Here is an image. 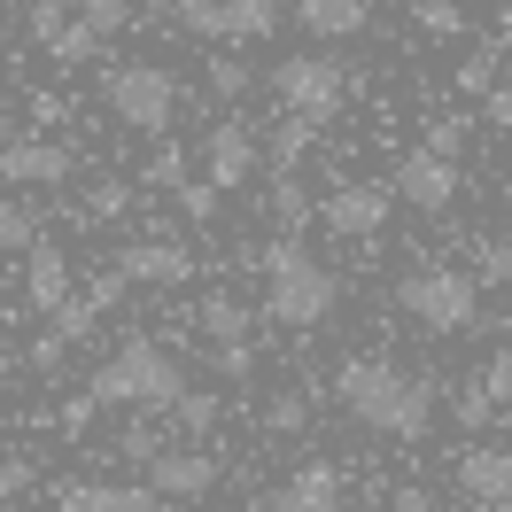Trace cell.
Instances as JSON below:
<instances>
[{
	"label": "cell",
	"mask_w": 512,
	"mask_h": 512,
	"mask_svg": "<svg viewBox=\"0 0 512 512\" xmlns=\"http://www.w3.org/2000/svg\"><path fill=\"white\" fill-rule=\"evenodd\" d=\"M334 404H342L357 427L396 435V443H419V435H427V419H435L427 381L404 373V365H388V357H350V365L334 373Z\"/></svg>",
	"instance_id": "6da1fadb"
},
{
	"label": "cell",
	"mask_w": 512,
	"mask_h": 512,
	"mask_svg": "<svg viewBox=\"0 0 512 512\" xmlns=\"http://www.w3.org/2000/svg\"><path fill=\"white\" fill-rule=\"evenodd\" d=\"M256 272H264V319L272 326H326L334 303H342V280H334L295 233L264 241V249H256Z\"/></svg>",
	"instance_id": "7a4b0ae2"
},
{
	"label": "cell",
	"mask_w": 512,
	"mask_h": 512,
	"mask_svg": "<svg viewBox=\"0 0 512 512\" xmlns=\"http://www.w3.org/2000/svg\"><path fill=\"white\" fill-rule=\"evenodd\" d=\"M101 404H132V412H179V396H187V373H179V357L148 342V334H132L117 350L101 357V373L86 381Z\"/></svg>",
	"instance_id": "3957f363"
},
{
	"label": "cell",
	"mask_w": 512,
	"mask_h": 512,
	"mask_svg": "<svg viewBox=\"0 0 512 512\" xmlns=\"http://www.w3.org/2000/svg\"><path fill=\"white\" fill-rule=\"evenodd\" d=\"M396 311L404 319H419L427 334H466V326L481 319V272H450V264H419V272H404L396 280Z\"/></svg>",
	"instance_id": "277c9868"
},
{
	"label": "cell",
	"mask_w": 512,
	"mask_h": 512,
	"mask_svg": "<svg viewBox=\"0 0 512 512\" xmlns=\"http://www.w3.org/2000/svg\"><path fill=\"white\" fill-rule=\"evenodd\" d=\"M109 109H117V125L163 140L171 117H179V78H171L163 63H117L109 70Z\"/></svg>",
	"instance_id": "5b68a950"
},
{
	"label": "cell",
	"mask_w": 512,
	"mask_h": 512,
	"mask_svg": "<svg viewBox=\"0 0 512 512\" xmlns=\"http://www.w3.org/2000/svg\"><path fill=\"white\" fill-rule=\"evenodd\" d=\"M272 94L303 109V117H334L342 94H350V70L334 63V55H288V63L272 70Z\"/></svg>",
	"instance_id": "8992f818"
},
{
	"label": "cell",
	"mask_w": 512,
	"mask_h": 512,
	"mask_svg": "<svg viewBox=\"0 0 512 512\" xmlns=\"http://www.w3.org/2000/svg\"><path fill=\"white\" fill-rule=\"evenodd\" d=\"M388 187H396V202H412V210H427V218H443L450 202H458V163L435 156V148H419V156L396 163Z\"/></svg>",
	"instance_id": "52a82bcc"
},
{
	"label": "cell",
	"mask_w": 512,
	"mask_h": 512,
	"mask_svg": "<svg viewBox=\"0 0 512 512\" xmlns=\"http://www.w3.org/2000/svg\"><path fill=\"white\" fill-rule=\"evenodd\" d=\"M388 202H396V187H334L319 202V225L334 241H373L388 225Z\"/></svg>",
	"instance_id": "ba28073f"
},
{
	"label": "cell",
	"mask_w": 512,
	"mask_h": 512,
	"mask_svg": "<svg viewBox=\"0 0 512 512\" xmlns=\"http://www.w3.org/2000/svg\"><path fill=\"white\" fill-rule=\"evenodd\" d=\"M264 512H342V466H326V458L295 466L280 489H264Z\"/></svg>",
	"instance_id": "9c48e42d"
},
{
	"label": "cell",
	"mask_w": 512,
	"mask_h": 512,
	"mask_svg": "<svg viewBox=\"0 0 512 512\" xmlns=\"http://www.w3.org/2000/svg\"><path fill=\"white\" fill-rule=\"evenodd\" d=\"M202 171H210L225 194H233V187H249V179H256V132L241 125V117H225V125L202 140Z\"/></svg>",
	"instance_id": "30bf717a"
},
{
	"label": "cell",
	"mask_w": 512,
	"mask_h": 512,
	"mask_svg": "<svg viewBox=\"0 0 512 512\" xmlns=\"http://www.w3.org/2000/svg\"><path fill=\"white\" fill-rule=\"evenodd\" d=\"M458 489H466L481 512H505L512 505V450H497V443L466 450V458H458Z\"/></svg>",
	"instance_id": "8fae6325"
},
{
	"label": "cell",
	"mask_w": 512,
	"mask_h": 512,
	"mask_svg": "<svg viewBox=\"0 0 512 512\" xmlns=\"http://www.w3.org/2000/svg\"><path fill=\"white\" fill-rule=\"evenodd\" d=\"M117 272L140 288H179V280H194V256L179 241H132V249H117Z\"/></svg>",
	"instance_id": "7c38bea8"
},
{
	"label": "cell",
	"mask_w": 512,
	"mask_h": 512,
	"mask_svg": "<svg viewBox=\"0 0 512 512\" xmlns=\"http://www.w3.org/2000/svg\"><path fill=\"white\" fill-rule=\"evenodd\" d=\"M0 171H8V187H63L70 179V148H55V140H8Z\"/></svg>",
	"instance_id": "4fadbf2b"
},
{
	"label": "cell",
	"mask_w": 512,
	"mask_h": 512,
	"mask_svg": "<svg viewBox=\"0 0 512 512\" xmlns=\"http://www.w3.org/2000/svg\"><path fill=\"white\" fill-rule=\"evenodd\" d=\"M218 458H210V450H163L156 466H148V481H156L163 497H210V489H218Z\"/></svg>",
	"instance_id": "5bb4252c"
},
{
	"label": "cell",
	"mask_w": 512,
	"mask_h": 512,
	"mask_svg": "<svg viewBox=\"0 0 512 512\" xmlns=\"http://www.w3.org/2000/svg\"><path fill=\"white\" fill-rule=\"evenodd\" d=\"M24 303H32V311H63V303H70V264H63V249H47V241L32 249V264H24Z\"/></svg>",
	"instance_id": "9a60e30c"
},
{
	"label": "cell",
	"mask_w": 512,
	"mask_h": 512,
	"mask_svg": "<svg viewBox=\"0 0 512 512\" xmlns=\"http://www.w3.org/2000/svg\"><path fill=\"white\" fill-rule=\"evenodd\" d=\"M295 24L319 39H357L365 32V0H295Z\"/></svg>",
	"instance_id": "2e32d148"
},
{
	"label": "cell",
	"mask_w": 512,
	"mask_h": 512,
	"mask_svg": "<svg viewBox=\"0 0 512 512\" xmlns=\"http://www.w3.org/2000/svg\"><path fill=\"white\" fill-rule=\"evenodd\" d=\"M319 125H326V117H303V109H288V117L272 125V140H264V163H272V171H295V163L311 156Z\"/></svg>",
	"instance_id": "e0dca14e"
},
{
	"label": "cell",
	"mask_w": 512,
	"mask_h": 512,
	"mask_svg": "<svg viewBox=\"0 0 512 512\" xmlns=\"http://www.w3.org/2000/svg\"><path fill=\"white\" fill-rule=\"evenodd\" d=\"M194 326H202L218 350H225V342H249V303H241V295H202Z\"/></svg>",
	"instance_id": "ac0fdd59"
},
{
	"label": "cell",
	"mask_w": 512,
	"mask_h": 512,
	"mask_svg": "<svg viewBox=\"0 0 512 512\" xmlns=\"http://www.w3.org/2000/svg\"><path fill=\"white\" fill-rule=\"evenodd\" d=\"M272 218H280V233H303V225H319V202L303 194V179H295V171H272Z\"/></svg>",
	"instance_id": "d6986e66"
},
{
	"label": "cell",
	"mask_w": 512,
	"mask_h": 512,
	"mask_svg": "<svg viewBox=\"0 0 512 512\" xmlns=\"http://www.w3.org/2000/svg\"><path fill=\"white\" fill-rule=\"evenodd\" d=\"M179 32H194V39H241V32H233V0H179Z\"/></svg>",
	"instance_id": "ffe728a7"
},
{
	"label": "cell",
	"mask_w": 512,
	"mask_h": 512,
	"mask_svg": "<svg viewBox=\"0 0 512 512\" xmlns=\"http://www.w3.org/2000/svg\"><path fill=\"white\" fill-rule=\"evenodd\" d=\"M94 326H101V303H94V295H70L63 311H47V334H55L63 350H70V342H94Z\"/></svg>",
	"instance_id": "44dd1931"
},
{
	"label": "cell",
	"mask_w": 512,
	"mask_h": 512,
	"mask_svg": "<svg viewBox=\"0 0 512 512\" xmlns=\"http://www.w3.org/2000/svg\"><path fill=\"white\" fill-rule=\"evenodd\" d=\"M117 450H125V458H140V466H156V458H163V450H171V443H163L156 412H132V427H125V435H117Z\"/></svg>",
	"instance_id": "7402d4cb"
},
{
	"label": "cell",
	"mask_w": 512,
	"mask_h": 512,
	"mask_svg": "<svg viewBox=\"0 0 512 512\" xmlns=\"http://www.w3.org/2000/svg\"><path fill=\"white\" fill-rule=\"evenodd\" d=\"M474 272H481V288H512V233H489V241H481Z\"/></svg>",
	"instance_id": "603a6c76"
},
{
	"label": "cell",
	"mask_w": 512,
	"mask_h": 512,
	"mask_svg": "<svg viewBox=\"0 0 512 512\" xmlns=\"http://www.w3.org/2000/svg\"><path fill=\"white\" fill-rule=\"evenodd\" d=\"M0 249H8V256H16V249L32 256V249H39V210L8 202V210H0Z\"/></svg>",
	"instance_id": "cb8c5ba5"
},
{
	"label": "cell",
	"mask_w": 512,
	"mask_h": 512,
	"mask_svg": "<svg viewBox=\"0 0 512 512\" xmlns=\"http://www.w3.org/2000/svg\"><path fill=\"white\" fill-rule=\"evenodd\" d=\"M202 78H210V94H218V101H241V94H249V63H241V55H210Z\"/></svg>",
	"instance_id": "d4e9b609"
},
{
	"label": "cell",
	"mask_w": 512,
	"mask_h": 512,
	"mask_svg": "<svg viewBox=\"0 0 512 512\" xmlns=\"http://www.w3.org/2000/svg\"><path fill=\"white\" fill-rule=\"evenodd\" d=\"M109 505H117L109 481H63V497H55V512H109Z\"/></svg>",
	"instance_id": "484cf974"
},
{
	"label": "cell",
	"mask_w": 512,
	"mask_h": 512,
	"mask_svg": "<svg viewBox=\"0 0 512 512\" xmlns=\"http://www.w3.org/2000/svg\"><path fill=\"white\" fill-rule=\"evenodd\" d=\"M218 179H187V187H179V218H187V225H210V218H218Z\"/></svg>",
	"instance_id": "4316f807"
},
{
	"label": "cell",
	"mask_w": 512,
	"mask_h": 512,
	"mask_svg": "<svg viewBox=\"0 0 512 512\" xmlns=\"http://www.w3.org/2000/svg\"><path fill=\"white\" fill-rule=\"evenodd\" d=\"M125 210H132V187H125V179H101V187L86 194V218H94V225L125 218Z\"/></svg>",
	"instance_id": "83f0119b"
},
{
	"label": "cell",
	"mask_w": 512,
	"mask_h": 512,
	"mask_svg": "<svg viewBox=\"0 0 512 512\" xmlns=\"http://www.w3.org/2000/svg\"><path fill=\"white\" fill-rule=\"evenodd\" d=\"M280 24V0H233V32L241 39H264Z\"/></svg>",
	"instance_id": "f1b7e54d"
},
{
	"label": "cell",
	"mask_w": 512,
	"mask_h": 512,
	"mask_svg": "<svg viewBox=\"0 0 512 512\" xmlns=\"http://www.w3.org/2000/svg\"><path fill=\"white\" fill-rule=\"evenodd\" d=\"M458 94H497V47H481L458 63Z\"/></svg>",
	"instance_id": "f546056e"
},
{
	"label": "cell",
	"mask_w": 512,
	"mask_h": 512,
	"mask_svg": "<svg viewBox=\"0 0 512 512\" xmlns=\"http://www.w3.org/2000/svg\"><path fill=\"white\" fill-rule=\"evenodd\" d=\"M148 187H163V194L187 187V148H156V156H148Z\"/></svg>",
	"instance_id": "4dcf8cb0"
},
{
	"label": "cell",
	"mask_w": 512,
	"mask_h": 512,
	"mask_svg": "<svg viewBox=\"0 0 512 512\" xmlns=\"http://www.w3.org/2000/svg\"><path fill=\"white\" fill-rule=\"evenodd\" d=\"M497 412H505V404H497V388H489V381H474L466 396H458V427H489Z\"/></svg>",
	"instance_id": "1f68e13d"
},
{
	"label": "cell",
	"mask_w": 512,
	"mask_h": 512,
	"mask_svg": "<svg viewBox=\"0 0 512 512\" xmlns=\"http://www.w3.org/2000/svg\"><path fill=\"white\" fill-rule=\"evenodd\" d=\"M303 419H311L303 396H272V404H264V427H272V435H303Z\"/></svg>",
	"instance_id": "d6a6232c"
},
{
	"label": "cell",
	"mask_w": 512,
	"mask_h": 512,
	"mask_svg": "<svg viewBox=\"0 0 512 512\" xmlns=\"http://www.w3.org/2000/svg\"><path fill=\"white\" fill-rule=\"evenodd\" d=\"M70 8H78L86 24H101V32H125L132 24V0H70Z\"/></svg>",
	"instance_id": "836d02e7"
},
{
	"label": "cell",
	"mask_w": 512,
	"mask_h": 512,
	"mask_svg": "<svg viewBox=\"0 0 512 512\" xmlns=\"http://www.w3.org/2000/svg\"><path fill=\"white\" fill-rule=\"evenodd\" d=\"M412 16H419V32H435V39H458V32H466V16H458L450 0H427V8H412Z\"/></svg>",
	"instance_id": "e575fe53"
},
{
	"label": "cell",
	"mask_w": 512,
	"mask_h": 512,
	"mask_svg": "<svg viewBox=\"0 0 512 512\" xmlns=\"http://www.w3.org/2000/svg\"><path fill=\"white\" fill-rule=\"evenodd\" d=\"M179 427H187V435H210V427H218V396H179Z\"/></svg>",
	"instance_id": "d590c367"
},
{
	"label": "cell",
	"mask_w": 512,
	"mask_h": 512,
	"mask_svg": "<svg viewBox=\"0 0 512 512\" xmlns=\"http://www.w3.org/2000/svg\"><path fill=\"white\" fill-rule=\"evenodd\" d=\"M427 148L458 163V148H466V117H435V125H427Z\"/></svg>",
	"instance_id": "8d00e7d4"
},
{
	"label": "cell",
	"mask_w": 512,
	"mask_h": 512,
	"mask_svg": "<svg viewBox=\"0 0 512 512\" xmlns=\"http://www.w3.org/2000/svg\"><path fill=\"white\" fill-rule=\"evenodd\" d=\"M94 412H101V396L86 388V396H70L63 412H55V427H63V435H86V427H94Z\"/></svg>",
	"instance_id": "74e56055"
},
{
	"label": "cell",
	"mask_w": 512,
	"mask_h": 512,
	"mask_svg": "<svg viewBox=\"0 0 512 512\" xmlns=\"http://www.w3.org/2000/svg\"><path fill=\"white\" fill-rule=\"evenodd\" d=\"M109 512H171V497L148 481V489H117V505H109Z\"/></svg>",
	"instance_id": "f35d334b"
},
{
	"label": "cell",
	"mask_w": 512,
	"mask_h": 512,
	"mask_svg": "<svg viewBox=\"0 0 512 512\" xmlns=\"http://www.w3.org/2000/svg\"><path fill=\"white\" fill-rule=\"evenodd\" d=\"M24 489H32V458H8V466H0V497H8V505H16V497H24Z\"/></svg>",
	"instance_id": "ab89813d"
},
{
	"label": "cell",
	"mask_w": 512,
	"mask_h": 512,
	"mask_svg": "<svg viewBox=\"0 0 512 512\" xmlns=\"http://www.w3.org/2000/svg\"><path fill=\"white\" fill-rule=\"evenodd\" d=\"M481 381L497 388V404H512V350H497V357H489V373H481Z\"/></svg>",
	"instance_id": "60d3db41"
},
{
	"label": "cell",
	"mask_w": 512,
	"mask_h": 512,
	"mask_svg": "<svg viewBox=\"0 0 512 512\" xmlns=\"http://www.w3.org/2000/svg\"><path fill=\"white\" fill-rule=\"evenodd\" d=\"M489 125L512 132V86H497V94H489Z\"/></svg>",
	"instance_id": "b9f144b4"
},
{
	"label": "cell",
	"mask_w": 512,
	"mask_h": 512,
	"mask_svg": "<svg viewBox=\"0 0 512 512\" xmlns=\"http://www.w3.org/2000/svg\"><path fill=\"white\" fill-rule=\"evenodd\" d=\"M396 512H435V497L427 489H396Z\"/></svg>",
	"instance_id": "7bdbcfd3"
},
{
	"label": "cell",
	"mask_w": 512,
	"mask_h": 512,
	"mask_svg": "<svg viewBox=\"0 0 512 512\" xmlns=\"http://www.w3.org/2000/svg\"><path fill=\"white\" fill-rule=\"evenodd\" d=\"M404 8H427V0H404Z\"/></svg>",
	"instance_id": "ee69618b"
},
{
	"label": "cell",
	"mask_w": 512,
	"mask_h": 512,
	"mask_svg": "<svg viewBox=\"0 0 512 512\" xmlns=\"http://www.w3.org/2000/svg\"><path fill=\"white\" fill-rule=\"evenodd\" d=\"M505 47H512V39H505Z\"/></svg>",
	"instance_id": "f6af8a7d"
}]
</instances>
